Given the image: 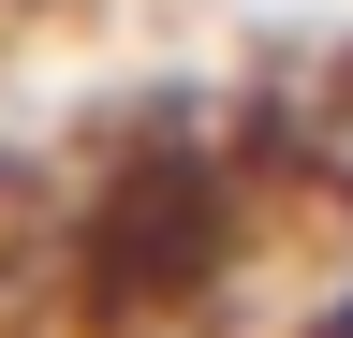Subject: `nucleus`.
<instances>
[{
    "instance_id": "7ed1b4c3",
    "label": "nucleus",
    "mask_w": 353,
    "mask_h": 338,
    "mask_svg": "<svg viewBox=\"0 0 353 338\" xmlns=\"http://www.w3.org/2000/svg\"><path fill=\"white\" fill-rule=\"evenodd\" d=\"M0 15H15V0H0Z\"/></svg>"
},
{
    "instance_id": "f03ea898",
    "label": "nucleus",
    "mask_w": 353,
    "mask_h": 338,
    "mask_svg": "<svg viewBox=\"0 0 353 338\" xmlns=\"http://www.w3.org/2000/svg\"><path fill=\"white\" fill-rule=\"evenodd\" d=\"M294 338H353V265H339L324 294H309V324H294Z\"/></svg>"
},
{
    "instance_id": "f257e3e1",
    "label": "nucleus",
    "mask_w": 353,
    "mask_h": 338,
    "mask_svg": "<svg viewBox=\"0 0 353 338\" xmlns=\"http://www.w3.org/2000/svg\"><path fill=\"white\" fill-rule=\"evenodd\" d=\"M250 177L221 147L192 133H162V147H132L103 162V191H88V221H74V265H88V309L103 324H192L221 279H236V250H250Z\"/></svg>"
}]
</instances>
